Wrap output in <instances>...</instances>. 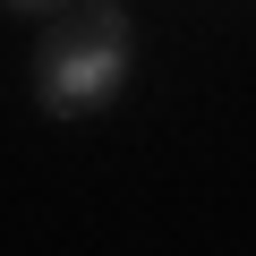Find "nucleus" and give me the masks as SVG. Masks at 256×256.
Here are the masks:
<instances>
[{
  "label": "nucleus",
  "mask_w": 256,
  "mask_h": 256,
  "mask_svg": "<svg viewBox=\"0 0 256 256\" xmlns=\"http://www.w3.org/2000/svg\"><path fill=\"white\" fill-rule=\"evenodd\" d=\"M9 9H26V18H60L68 0H9Z\"/></svg>",
  "instance_id": "f03ea898"
},
{
  "label": "nucleus",
  "mask_w": 256,
  "mask_h": 256,
  "mask_svg": "<svg viewBox=\"0 0 256 256\" xmlns=\"http://www.w3.org/2000/svg\"><path fill=\"white\" fill-rule=\"evenodd\" d=\"M128 68V18L111 0H68L43 34V60H34V86L52 111H94Z\"/></svg>",
  "instance_id": "f257e3e1"
}]
</instances>
